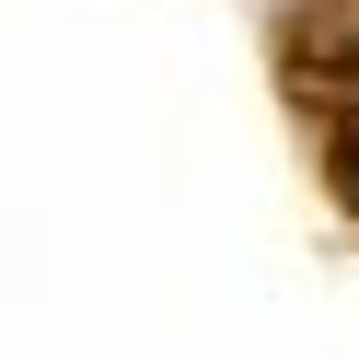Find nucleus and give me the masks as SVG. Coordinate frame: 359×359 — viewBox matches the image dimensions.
Here are the masks:
<instances>
[{
  "instance_id": "1",
  "label": "nucleus",
  "mask_w": 359,
  "mask_h": 359,
  "mask_svg": "<svg viewBox=\"0 0 359 359\" xmlns=\"http://www.w3.org/2000/svg\"><path fill=\"white\" fill-rule=\"evenodd\" d=\"M278 81H290V104L325 116V128L359 116V0H302V12H290L278 24Z\"/></svg>"
},
{
  "instance_id": "2",
  "label": "nucleus",
  "mask_w": 359,
  "mask_h": 359,
  "mask_svg": "<svg viewBox=\"0 0 359 359\" xmlns=\"http://www.w3.org/2000/svg\"><path fill=\"white\" fill-rule=\"evenodd\" d=\"M325 174H336V197H348V220H359V116L325 128Z\"/></svg>"
}]
</instances>
